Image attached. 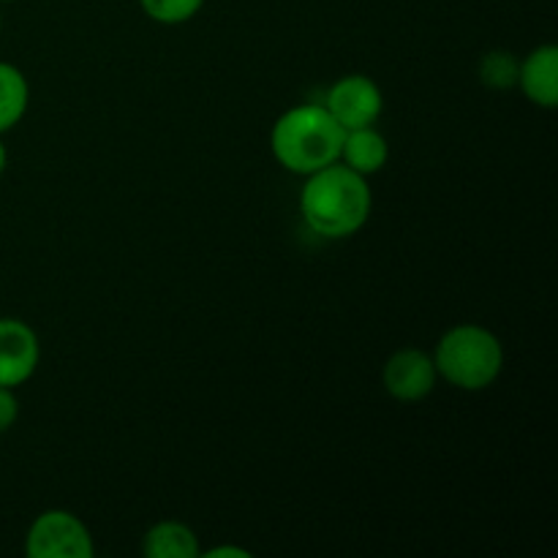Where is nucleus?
I'll return each instance as SVG.
<instances>
[{"instance_id":"f03ea898","label":"nucleus","mask_w":558,"mask_h":558,"mask_svg":"<svg viewBox=\"0 0 558 558\" xmlns=\"http://www.w3.org/2000/svg\"><path fill=\"white\" fill-rule=\"evenodd\" d=\"M347 131L336 123L325 104H300L276 120L270 147L276 161L292 174H311L341 158Z\"/></svg>"},{"instance_id":"0eeeda50","label":"nucleus","mask_w":558,"mask_h":558,"mask_svg":"<svg viewBox=\"0 0 558 558\" xmlns=\"http://www.w3.org/2000/svg\"><path fill=\"white\" fill-rule=\"evenodd\" d=\"M41 360V343L36 330L22 319H0V387L16 390L25 385L38 368Z\"/></svg>"},{"instance_id":"a211bd4d","label":"nucleus","mask_w":558,"mask_h":558,"mask_svg":"<svg viewBox=\"0 0 558 558\" xmlns=\"http://www.w3.org/2000/svg\"><path fill=\"white\" fill-rule=\"evenodd\" d=\"M0 3H11V0H0Z\"/></svg>"},{"instance_id":"f8f14e48","label":"nucleus","mask_w":558,"mask_h":558,"mask_svg":"<svg viewBox=\"0 0 558 558\" xmlns=\"http://www.w3.org/2000/svg\"><path fill=\"white\" fill-rule=\"evenodd\" d=\"M518 63L521 60L507 49H494L480 60V80L490 90H512L518 87Z\"/></svg>"},{"instance_id":"1a4fd4ad","label":"nucleus","mask_w":558,"mask_h":558,"mask_svg":"<svg viewBox=\"0 0 558 558\" xmlns=\"http://www.w3.org/2000/svg\"><path fill=\"white\" fill-rule=\"evenodd\" d=\"M387 158H390V145H387L385 134L376 131V125L352 129L343 134L341 158L338 161L347 163L349 169L360 172L363 178H371V174L379 172L387 163Z\"/></svg>"},{"instance_id":"9b49d317","label":"nucleus","mask_w":558,"mask_h":558,"mask_svg":"<svg viewBox=\"0 0 558 558\" xmlns=\"http://www.w3.org/2000/svg\"><path fill=\"white\" fill-rule=\"evenodd\" d=\"M31 85L16 65L0 60V136L14 129L27 112Z\"/></svg>"},{"instance_id":"20e7f679","label":"nucleus","mask_w":558,"mask_h":558,"mask_svg":"<svg viewBox=\"0 0 558 558\" xmlns=\"http://www.w3.org/2000/svg\"><path fill=\"white\" fill-rule=\"evenodd\" d=\"M27 558H93V534L74 512L47 510L31 523L25 534Z\"/></svg>"},{"instance_id":"9d476101","label":"nucleus","mask_w":558,"mask_h":558,"mask_svg":"<svg viewBox=\"0 0 558 558\" xmlns=\"http://www.w3.org/2000/svg\"><path fill=\"white\" fill-rule=\"evenodd\" d=\"M142 554L147 558H199V537L178 521H161L145 534Z\"/></svg>"},{"instance_id":"423d86ee","label":"nucleus","mask_w":558,"mask_h":558,"mask_svg":"<svg viewBox=\"0 0 558 558\" xmlns=\"http://www.w3.org/2000/svg\"><path fill=\"white\" fill-rule=\"evenodd\" d=\"M436 379L439 374H436L434 357L423 349H398L381 371L385 390L401 403H417L428 398L434 392Z\"/></svg>"},{"instance_id":"ddd939ff","label":"nucleus","mask_w":558,"mask_h":558,"mask_svg":"<svg viewBox=\"0 0 558 558\" xmlns=\"http://www.w3.org/2000/svg\"><path fill=\"white\" fill-rule=\"evenodd\" d=\"M140 5L158 25H185L199 14L205 0H140Z\"/></svg>"},{"instance_id":"f3484780","label":"nucleus","mask_w":558,"mask_h":558,"mask_svg":"<svg viewBox=\"0 0 558 558\" xmlns=\"http://www.w3.org/2000/svg\"><path fill=\"white\" fill-rule=\"evenodd\" d=\"M0 27H3V16H0Z\"/></svg>"},{"instance_id":"f257e3e1","label":"nucleus","mask_w":558,"mask_h":558,"mask_svg":"<svg viewBox=\"0 0 558 558\" xmlns=\"http://www.w3.org/2000/svg\"><path fill=\"white\" fill-rule=\"evenodd\" d=\"M374 210L368 178L336 161L305 174L300 191V213L311 232L327 240L352 238L368 223Z\"/></svg>"},{"instance_id":"6e6552de","label":"nucleus","mask_w":558,"mask_h":558,"mask_svg":"<svg viewBox=\"0 0 558 558\" xmlns=\"http://www.w3.org/2000/svg\"><path fill=\"white\" fill-rule=\"evenodd\" d=\"M518 87L543 109L558 107V47L543 44L518 63Z\"/></svg>"},{"instance_id":"2eb2a0df","label":"nucleus","mask_w":558,"mask_h":558,"mask_svg":"<svg viewBox=\"0 0 558 558\" xmlns=\"http://www.w3.org/2000/svg\"><path fill=\"white\" fill-rule=\"evenodd\" d=\"M207 556H210V558H221V556L248 558L251 554H248V550H243V548H229V545H223V548H213V550H207Z\"/></svg>"},{"instance_id":"39448f33","label":"nucleus","mask_w":558,"mask_h":558,"mask_svg":"<svg viewBox=\"0 0 558 558\" xmlns=\"http://www.w3.org/2000/svg\"><path fill=\"white\" fill-rule=\"evenodd\" d=\"M325 109L343 131L368 129V125L379 123L381 112H385V96L371 76L349 74L332 82L325 98Z\"/></svg>"},{"instance_id":"7ed1b4c3","label":"nucleus","mask_w":558,"mask_h":558,"mask_svg":"<svg viewBox=\"0 0 558 558\" xmlns=\"http://www.w3.org/2000/svg\"><path fill=\"white\" fill-rule=\"evenodd\" d=\"M436 374L466 392L488 390L505 371V347L480 325H458L439 338L434 349Z\"/></svg>"},{"instance_id":"4468645a","label":"nucleus","mask_w":558,"mask_h":558,"mask_svg":"<svg viewBox=\"0 0 558 558\" xmlns=\"http://www.w3.org/2000/svg\"><path fill=\"white\" fill-rule=\"evenodd\" d=\"M16 417H20V401H16L11 387H0V434L14 428Z\"/></svg>"},{"instance_id":"dca6fc26","label":"nucleus","mask_w":558,"mask_h":558,"mask_svg":"<svg viewBox=\"0 0 558 558\" xmlns=\"http://www.w3.org/2000/svg\"><path fill=\"white\" fill-rule=\"evenodd\" d=\"M5 163H9V150H5L3 140H0V174L5 172Z\"/></svg>"}]
</instances>
